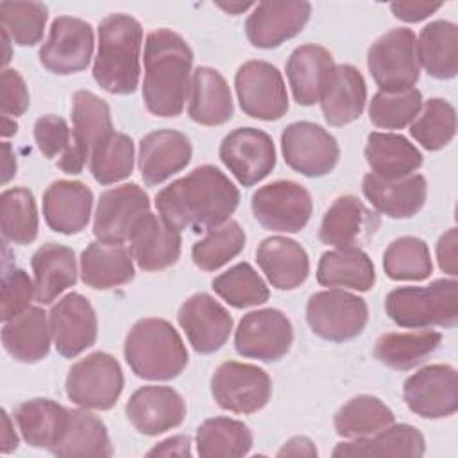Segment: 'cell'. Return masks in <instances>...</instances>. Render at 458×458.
I'll list each match as a JSON object with an SVG mask.
<instances>
[{
	"instance_id": "6da1fadb",
	"label": "cell",
	"mask_w": 458,
	"mask_h": 458,
	"mask_svg": "<svg viewBox=\"0 0 458 458\" xmlns=\"http://www.w3.org/2000/svg\"><path fill=\"white\" fill-rule=\"evenodd\" d=\"M238 188L213 165L193 168L156 195L159 216L175 231H209L236 211Z\"/></svg>"
},
{
	"instance_id": "7a4b0ae2",
	"label": "cell",
	"mask_w": 458,
	"mask_h": 458,
	"mask_svg": "<svg viewBox=\"0 0 458 458\" xmlns=\"http://www.w3.org/2000/svg\"><path fill=\"white\" fill-rule=\"evenodd\" d=\"M193 52L170 29H157L145 41L143 102L154 116L174 118L184 109L191 84Z\"/></svg>"
},
{
	"instance_id": "3957f363",
	"label": "cell",
	"mask_w": 458,
	"mask_h": 458,
	"mask_svg": "<svg viewBox=\"0 0 458 458\" xmlns=\"http://www.w3.org/2000/svg\"><path fill=\"white\" fill-rule=\"evenodd\" d=\"M143 29L129 14H109L98 25V50L93 79L113 95H131L140 82Z\"/></svg>"
},
{
	"instance_id": "277c9868",
	"label": "cell",
	"mask_w": 458,
	"mask_h": 458,
	"mask_svg": "<svg viewBox=\"0 0 458 458\" xmlns=\"http://www.w3.org/2000/svg\"><path fill=\"white\" fill-rule=\"evenodd\" d=\"M123 356L131 370L148 381L177 377L188 365L186 345L165 318H141L127 333Z\"/></svg>"
},
{
	"instance_id": "5b68a950",
	"label": "cell",
	"mask_w": 458,
	"mask_h": 458,
	"mask_svg": "<svg viewBox=\"0 0 458 458\" xmlns=\"http://www.w3.org/2000/svg\"><path fill=\"white\" fill-rule=\"evenodd\" d=\"M386 315L401 327H453L458 322V281L435 279L429 286H399L385 299Z\"/></svg>"
},
{
	"instance_id": "8992f818",
	"label": "cell",
	"mask_w": 458,
	"mask_h": 458,
	"mask_svg": "<svg viewBox=\"0 0 458 458\" xmlns=\"http://www.w3.org/2000/svg\"><path fill=\"white\" fill-rule=\"evenodd\" d=\"M367 66L379 91L413 88L420 75L415 32L397 27L379 36L369 48Z\"/></svg>"
},
{
	"instance_id": "52a82bcc",
	"label": "cell",
	"mask_w": 458,
	"mask_h": 458,
	"mask_svg": "<svg viewBox=\"0 0 458 458\" xmlns=\"http://www.w3.org/2000/svg\"><path fill=\"white\" fill-rule=\"evenodd\" d=\"M68 399L86 410H109L123 390L120 363L107 352H91L72 365L66 376Z\"/></svg>"
},
{
	"instance_id": "ba28073f",
	"label": "cell",
	"mask_w": 458,
	"mask_h": 458,
	"mask_svg": "<svg viewBox=\"0 0 458 458\" xmlns=\"http://www.w3.org/2000/svg\"><path fill=\"white\" fill-rule=\"evenodd\" d=\"M369 320L365 299L329 288L313 293L306 304V322L311 331L329 342H345L358 336Z\"/></svg>"
},
{
	"instance_id": "9c48e42d",
	"label": "cell",
	"mask_w": 458,
	"mask_h": 458,
	"mask_svg": "<svg viewBox=\"0 0 458 458\" xmlns=\"http://www.w3.org/2000/svg\"><path fill=\"white\" fill-rule=\"evenodd\" d=\"M211 394L222 410L250 415L265 408L270 401L272 381L256 365L224 361L211 376Z\"/></svg>"
},
{
	"instance_id": "30bf717a",
	"label": "cell",
	"mask_w": 458,
	"mask_h": 458,
	"mask_svg": "<svg viewBox=\"0 0 458 458\" xmlns=\"http://www.w3.org/2000/svg\"><path fill=\"white\" fill-rule=\"evenodd\" d=\"M254 218L268 231L299 233L313 213L310 191L293 181H274L252 193Z\"/></svg>"
},
{
	"instance_id": "8fae6325",
	"label": "cell",
	"mask_w": 458,
	"mask_h": 458,
	"mask_svg": "<svg viewBox=\"0 0 458 458\" xmlns=\"http://www.w3.org/2000/svg\"><path fill=\"white\" fill-rule=\"evenodd\" d=\"M72 145L57 159L64 174H81L95 145L113 132L111 109L106 100L88 89H79L72 98Z\"/></svg>"
},
{
	"instance_id": "7c38bea8",
	"label": "cell",
	"mask_w": 458,
	"mask_h": 458,
	"mask_svg": "<svg viewBox=\"0 0 458 458\" xmlns=\"http://www.w3.org/2000/svg\"><path fill=\"white\" fill-rule=\"evenodd\" d=\"M240 107L245 114L272 122L288 111V93L281 72L267 61H247L234 75Z\"/></svg>"
},
{
	"instance_id": "4fadbf2b",
	"label": "cell",
	"mask_w": 458,
	"mask_h": 458,
	"mask_svg": "<svg viewBox=\"0 0 458 458\" xmlns=\"http://www.w3.org/2000/svg\"><path fill=\"white\" fill-rule=\"evenodd\" d=\"M281 152L286 165L306 177L329 174L340 157L335 136L313 122L286 125L281 132Z\"/></svg>"
},
{
	"instance_id": "5bb4252c",
	"label": "cell",
	"mask_w": 458,
	"mask_h": 458,
	"mask_svg": "<svg viewBox=\"0 0 458 458\" xmlns=\"http://www.w3.org/2000/svg\"><path fill=\"white\" fill-rule=\"evenodd\" d=\"M293 327L290 318L274 308H263L243 315L234 331V349L240 356L277 361L292 347Z\"/></svg>"
},
{
	"instance_id": "9a60e30c",
	"label": "cell",
	"mask_w": 458,
	"mask_h": 458,
	"mask_svg": "<svg viewBox=\"0 0 458 458\" xmlns=\"http://www.w3.org/2000/svg\"><path fill=\"white\" fill-rule=\"evenodd\" d=\"M218 156L236 181L249 188L263 181L276 166L272 138L254 127H238L229 132L218 148Z\"/></svg>"
},
{
	"instance_id": "2e32d148",
	"label": "cell",
	"mask_w": 458,
	"mask_h": 458,
	"mask_svg": "<svg viewBox=\"0 0 458 458\" xmlns=\"http://www.w3.org/2000/svg\"><path fill=\"white\" fill-rule=\"evenodd\" d=\"M91 54L93 27L81 18L57 16L39 48V63L55 75H70L86 70Z\"/></svg>"
},
{
	"instance_id": "e0dca14e",
	"label": "cell",
	"mask_w": 458,
	"mask_h": 458,
	"mask_svg": "<svg viewBox=\"0 0 458 458\" xmlns=\"http://www.w3.org/2000/svg\"><path fill=\"white\" fill-rule=\"evenodd\" d=\"M406 406L422 419L451 417L458 410L456 370L445 363L422 367L403 386Z\"/></svg>"
},
{
	"instance_id": "ac0fdd59",
	"label": "cell",
	"mask_w": 458,
	"mask_h": 458,
	"mask_svg": "<svg viewBox=\"0 0 458 458\" xmlns=\"http://www.w3.org/2000/svg\"><path fill=\"white\" fill-rule=\"evenodd\" d=\"M148 211V195L136 182L106 190L97 204L93 234L100 242L123 243L131 238L136 222Z\"/></svg>"
},
{
	"instance_id": "d6986e66",
	"label": "cell",
	"mask_w": 458,
	"mask_h": 458,
	"mask_svg": "<svg viewBox=\"0 0 458 458\" xmlns=\"http://www.w3.org/2000/svg\"><path fill=\"white\" fill-rule=\"evenodd\" d=\"M311 14L306 0H272L254 4L245 21V34L256 48H276L286 39L295 38Z\"/></svg>"
},
{
	"instance_id": "ffe728a7",
	"label": "cell",
	"mask_w": 458,
	"mask_h": 458,
	"mask_svg": "<svg viewBox=\"0 0 458 458\" xmlns=\"http://www.w3.org/2000/svg\"><path fill=\"white\" fill-rule=\"evenodd\" d=\"M48 320L55 351L64 358L79 356L97 340V313L81 293L72 292L59 299L52 306Z\"/></svg>"
},
{
	"instance_id": "44dd1931",
	"label": "cell",
	"mask_w": 458,
	"mask_h": 458,
	"mask_svg": "<svg viewBox=\"0 0 458 458\" xmlns=\"http://www.w3.org/2000/svg\"><path fill=\"white\" fill-rule=\"evenodd\" d=\"M177 320L193 351L200 354L218 351L233 331L231 313L209 293L188 297L179 308Z\"/></svg>"
},
{
	"instance_id": "7402d4cb",
	"label": "cell",
	"mask_w": 458,
	"mask_h": 458,
	"mask_svg": "<svg viewBox=\"0 0 458 458\" xmlns=\"http://www.w3.org/2000/svg\"><path fill=\"white\" fill-rule=\"evenodd\" d=\"M125 415L136 431L156 437L184 420L186 403L172 386L147 385L129 397Z\"/></svg>"
},
{
	"instance_id": "603a6c76",
	"label": "cell",
	"mask_w": 458,
	"mask_h": 458,
	"mask_svg": "<svg viewBox=\"0 0 458 458\" xmlns=\"http://www.w3.org/2000/svg\"><path fill=\"white\" fill-rule=\"evenodd\" d=\"M191 159V143L186 134L174 129L148 132L140 141L138 166L141 179L156 186L181 172Z\"/></svg>"
},
{
	"instance_id": "cb8c5ba5",
	"label": "cell",
	"mask_w": 458,
	"mask_h": 458,
	"mask_svg": "<svg viewBox=\"0 0 458 458\" xmlns=\"http://www.w3.org/2000/svg\"><path fill=\"white\" fill-rule=\"evenodd\" d=\"M131 256L145 272L172 267L181 256V234L161 216L145 213L131 233Z\"/></svg>"
},
{
	"instance_id": "d4e9b609",
	"label": "cell",
	"mask_w": 458,
	"mask_h": 458,
	"mask_svg": "<svg viewBox=\"0 0 458 458\" xmlns=\"http://www.w3.org/2000/svg\"><path fill=\"white\" fill-rule=\"evenodd\" d=\"M93 208V191L79 181H54L43 193L47 225L61 234H77L86 229Z\"/></svg>"
},
{
	"instance_id": "484cf974",
	"label": "cell",
	"mask_w": 458,
	"mask_h": 458,
	"mask_svg": "<svg viewBox=\"0 0 458 458\" xmlns=\"http://www.w3.org/2000/svg\"><path fill=\"white\" fill-rule=\"evenodd\" d=\"M361 191L376 211L390 218H410L422 209L428 184L420 174L401 179H381L374 174H367L361 182Z\"/></svg>"
},
{
	"instance_id": "4316f807",
	"label": "cell",
	"mask_w": 458,
	"mask_h": 458,
	"mask_svg": "<svg viewBox=\"0 0 458 458\" xmlns=\"http://www.w3.org/2000/svg\"><path fill=\"white\" fill-rule=\"evenodd\" d=\"M318 102L326 122L333 127L358 120L367 102V84L360 70L352 64H335Z\"/></svg>"
},
{
	"instance_id": "83f0119b",
	"label": "cell",
	"mask_w": 458,
	"mask_h": 458,
	"mask_svg": "<svg viewBox=\"0 0 458 458\" xmlns=\"http://www.w3.org/2000/svg\"><path fill=\"white\" fill-rule=\"evenodd\" d=\"M256 261L268 283L277 290L301 286L310 274L308 252L286 236H268L256 249Z\"/></svg>"
},
{
	"instance_id": "f1b7e54d",
	"label": "cell",
	"mask_w": 458,
	"mask_h": 458,
	"mask_svg": "<svg viewBox=\"0 0 458 458\" xmlns=\"http://www.w3.org/2000/svg\"><path fill=\"white\" fill-rule=\"evenodd\" d=\"M377 224L374 213H370L358 197L342 195L326 211L318 229V240L335 249L354 247V243L372 234Z\"/></svg>"
},
{
	"instance_id": "f546056e",
	"label": "cell",
	"mask_w": 458,
	"mask_h": 458,
	"mask_svg": "<svg viewBox=\"0 0 458 458\" xmlns=\"http://www.w3.org/2000/svg\"><path fill=\"white\" fill-rule=\"evenodd\" d=\"M333 68L335 61L327 48L320 45L297 47L286 61V77L293 100L299 106L317 104Z\"/></svg>"
},
{
	"instance_id": "4dcf8cb0",
	"label": "cell",
	"mask_w": 458,
	"mask_h": 458,
	"mask_svg": "<svg viewBox=\"0 0 458 458\" xmlns=\"http://www.w3.org/2000/svg\"><path fill=\"white\" fill-rule=\"evenodd\" d=\"M233 97L222 73L209 66H199L191 73L188 93V114L200 125H222L233 116Z\"/></svg>"
},
{
	"instance_id": "1f68e13d",
	"label": "cell",
	"mask_w": 458,
	"mask_h": 458,
	"mask_svg": "<svg viewBox=\"0 0 458 458\" xmlns=\"http://www.w3.org/2000/svg\"><path fill=\"white\" fill-rule=\"evenodd\" d=\"M52 342V329L47 313L29 306L18 317L4 322L2 344L9 356L21 363H36L47 358Z\"/></svg>"
},
{
	"instance_id": "d6a6232c",
	"label": "cell",
	"mask_w": 458,
	"mask_h": 458,
	"mask_svg": "<svg viewBox=\"0 0 458 458\" xmlns=\"http://www.w3.org/2000/svg\"><path fill=\"white\" fill-rule=\"evenodd\" d=\"M55 456H111L113 445L106 424L86 408H68L63 429L48 449Z\"/></svg>"
},
{
	"instance_id": "836d02e7",
	"label": "cell",
	"mask_w": 458,
	"mask_h": 458,
	"mask_svg": "<svg viewBox=\"0 0 458 458\" xmlns=\"http://www.w3.org/2000/svg\"><path fill=\"white\" fill-rule=\"evenodd\" d=\"M131 252L122 243L93 242L81 254V279L95 290H109L132 281Z\"/></svg>"
},
{
	"instance_id": "e575fe53",
	"label": "cell",
	"mask_w": 458,
	"mask_h": 458,
	"mask_svg": "<svg viewBox=\"0 0 458 458\" xmlns=\"http://www.w3.org/2000/svg\"><path fill=\"white\" fill-rule=\"evenodd\" d=\"M34 272L36 301L39 304H52L64 290L77 281V261L70 247L59 243L41 245L30 259Z\"/></svg>"
},
{
	"instance_id": "d590c367",
	"label": "cell",
	"mask_w": 458,
	"mask_h": 458,
	"mask_svg": "<svg viewBox=\"0 0 458 458\" xmlns=\"http://www.w3.org/2000/svg\"><path fill=\"white\" fill-rule=\"evenodd\" d=\"M426 451L422 433L410 424H390L388 428L365 437L340 442L333 449L335 458L345 456H410L419 458Z\"/></svg>"
},
{
	"instance_id": "8d00e7d4",
	"label": "cell",
	"mask_w": 458,
	"mask_h": 458,
	"mask_svg": "<svg viewBox=\"0 0 458 458\" xmlns=\"http://www.w3.org/2000/svg\"><path fill=\"white\" fill-rule=\"evenodd\" d=\"M365 159L370 174L381 179H401L411 175L422 165V154L403 134L370 132L365 145Z\"/></svg>"
},
{
	"instance_id": "74e56055",
	"label": "cell",
	"mask_w": 458,
	"mask_h": 458,
	"mask_svg": "<svg viewBox=\"0 0 458 458\" xmlns=\"http://www.w3.org/2000/svg\"><path fill=\"white\" fill-rule=\"evenodd\" d=\"M317 281L327 288H351L367 292L376 281L372 259L360 247H342L322 254Z\"/></svg>"
},
{
	"instance_id": "f35d334b",
	"label": "cell",
	"mask_w": 458,
	"mask_h": 458,
	"mask_svg": "<svg viewBox=\"0 0 458 458\" xmlns=\"http://www.w3.org/2000/svg\"><path fill=\"white\" fill-rule=\"evenodd\" d=\"M419 64L428 75L447 81L458 73V27L447 20L428 23L417 41Z\"/></svg>"
},
{
	"instance_id": "ab89813d",
	"label": "cell",
	"mask_w": 458,
	"mask_h": 458,
	"mask_svg": "<svg viewBox=\"0 0 458 458\" xmlns=\"http://www.w3.org/2000/svg\"><path fill=\"white\" fill-rule=\"evenodd\" d=\"M442 342V335L431 329L408 333H385L376 340L374 356L395 370H410L422 363Z\"/></svg>"
},
{
	"instance_id": "60d3db41",
	"label": "cell",
	"mask_w": 458,
	"mask_h": 458,
	"mask_svg": "<svg viewBox=\"0 0 458 458\" xmlns=\"http://www.w3.org/2000/svg\"><path fill=\"white\" fill-rule=\"evenodd\" d=\"M195 444L202 458H240L249 454L252 433L242 420L213 417L197 428Z\"/></svg>"
},
{
	"instance_id": "b9f144b4",
	"label": "cell",
	"mask_w": 458,
	"mask_h": 458,
	"mask_svg": "<svg viewBox=\"0 0 458 458\" xmlns=\"http://www.w3.org/2000/svg\"><path fill=\"white\" fill-rule=\"evenodd\" d=\"M68 408L52 399H29L14 408V420L23 440L32 447L50 449L63 429Z\"/></svg>"
},
{
	"instance_id": "7bdbcfd3",
	"label": "cell",
	"mask_w": 458,
	"mask_h": 458,
	"mask_svg": "<svg viewBox=\"0 0 458 458\" xmlns=\"http://www.w3.org/2000/svg\"><path fill=\"white\" fill-rule=\"evenodd\" d=\"M394 411L374 395H356L349 399L335 415V429L344 438H365L390 424Z\"/></svg>"
},
{
	"instance_id": "ee69618b",
	"label": "cell",
	"mask_w": 458,
	"mask_h": 458,
	"mask_svg": "<svg viewBox=\"0 0 458 458\" xmlns=\"http://www.w3.org/2000/svg\"><path fill=\"white\" fill-rule=\"evenodd\" d=\"M38 209L30 190L9 188L0 195V229L5 242L32 243L38 236Z\"/></svg>"
},
{
	"instance_id": "f6af8a7d",
	"label": "cell",
	"mask_w": 458,
	"mask_h": 458,
	"mask_svg": "<svg viewBox=\"0 0 458 458\" xmlns=\"http://www.w3.org/2000/svg\"><path fill=\"white\" fill-rule=\"evenodd\" d=\"M132 166L134 143L123 132H109L95 145L89 156V172L100 184H113L129 177Z\"/></svg>"
},
{
	"instance_id": "bcb514c9",
	"label": "cell",
	"mask_w": 458,
	"mask_h": 458,
	"mask_svg": "<svg viewBox=\"0 0 458 458\" xmlns=\"http://www.w3.org/2000/svg\"><path fill=\"white\" fill-rule=\"evenodd\" d=\"M385 274L394 281H424L431 276L429 247L415 236L394 240L383 254Z\"/></svg>"
},
{
	"instance_id": "7dc6e473",
	"label": "cell",
	"mask_w": 458,
	"mask_h": 458,
	"mask_svg": "<svg viewBox=\"0 0 458 458\" xmlns=\"http://www.w3.org/2000/svg\"><path fill=\"white\" fill-rule=\"evenodd\" d=\"M245 247V231L234 220H227L199 240L191 247L193 263L204 270L213 272L236 258Z\"/></svg>"
},
{
	"instance_id": "c3c4849f",
	"label": "cell",
	"mask_w": 458,
	"mask_h": 458,
	"mask_svg": "<svg viewBox=\"0 0 458 458\" xmlns=\"http://www.w3.org/2000/svg\"><path fill=\"white\" fill-rule=\"evenodd\" d=\"M211 288L233 308H250L268 301L270 290L261 276L249 265L238 263L216 276Z\"/></svg>"
},
{
	"instance_id": "681fc988",
	"label": "cell",
	"mask_w": 458,
	"mask_h": 458,
	"mask_svg": "<svg viewBox=\"0 0 458 458\" xmlns=\"http://www.w3.org/2000/svg\"><path fill=\"white\" fill-rule=\"evenodd\" d=\"M410 134L426 150H440L456 134V111L444 98H429L410 123Z\"/></svg>"
},
{
	"instance_id": "f907efd6",
	"label": "cell",
	"mask_w": 458,
	"mask_h": 458,
	"mask_svg": "<svg viewBox=\"0 0 458 458\" xmlns=\"http://www.w3.org/2000/svg\"><path fill=\"white\" fill-rule=\"evenodd\" d=\"M422 107V93L417 88L377 91L369 104V118L379 129H403L410 125Z\"/></svg>"
},
{
	"instance_id": "816d5d0a",
	"label": "cell",
	"mask_w": 458,
	"mask_h": 458,
	"mask_svg": "<svg viewBox=\"0 0 458 458\" xmlns=\"http://www.w3.org/2000/svg\"><path fill=\"white\" fill-rule=\"evenodd\" d=\"M48 9L41 2H2V30L20 47H32L41 41Z\"/></svg>"
},
{
	"instance_id": "f5cc1de1",
	"label": "cell",
	"mask_w": 458,
	"mask_h": 458,
	"mask_svg": "<svg viewBox=\"0 0 458 458\" xmlns=\"http://www.w3.org/2000/svg\"><path fill=\"white\" fill-rule=\"evenodd\" d=\"M32 299H36V288L29 274L23 268H16V267L7 268L4 265L0 318L7 322L18 317L30 306Z\"/></svg>"
},
{
	"instance_id": "db71d44e",
	"label": "cell",
	"mask_w": 458,
	"mask_h": 458,
	"mask_svg": "<svg viewBox=\"0 0 458 458\" xmlns=\"http://www.w3.org/2000/svg\"><path fill=\"white\" fill-rule=\"evenodd\" d=\"M34 140L39 152L48 157H61L72 145V132L64 118L43 114L34 123Z\"/></svg>"
},
{
	"instance_id": "11a10c76",
	"label": "cell",
	"mask_w": 458,
	"mask_h": 458,
	"mask_svg": "<svg viewBox=\"0 0 458 458\" xmlns=\"http://www.w3.org/2000/svg\"><path fill=\"white\" fill-rule=\"evenodd\" d=\"M0 95H2V114L4 116H21L29 107V89L23 77L13 70L5 68L0 79Z\"/></svg>"
},
{
	"instance_id": "9f6ffc18",
	"label": "cell",
	"mask_w": 458,
	"mask_h": 458,
	"mask_svg": "<svg viewBox=\"0 0 458 458\" xmlns=\"http://www.w3.org/2000/svg\"><path fill=\"white\" fill-rule=\"evenodd\" d=\"M444 4L442 2H415V0H401V2H392L390 9L395 18L408 21V23H417L437 13Z\"/></svg>"
},
{
	"instance_id": "6f0895ef",
	"label": "cell",
	"mask_w": 458,
	"mask_h": 458,
	"mask_svg": "<svg viewBox=\"0 0 458 458\" xmlns=\"http://www.w3.org/2000/svg\"><path fill=\"white\" fill-rule=\"evenodd\" d=\"M456 247H458V231H456V227H451L437 242V261H438V267L453 277L458 276Z\"/></svg>"
},
{
	"instance_id": "680465c9",
	"label": "cell",
	"mask_w": 458,
	"mask_h": 458,
	"mask_svg": "<svg viewBox=\"0 0 458 458\" xmlns=\"http://www.w3.org/2000/svg\"><path fill=\"white\" fill-rule=\"evenodd\" d=\"M147 456H191V438L188 435H174L156 444Z\"/></svg>"
},
{
	"instance_id": "91938a15",
	"label": "cell",
	"mask_w": 458,
	"mask_h": 458,
	"mask_svg": "<svg viewBox=\"0 0 458 458\" xmlns=\"http://www.w3.org/2000/svg\"><path fill=\"white\" fill-rule=\"evenodd\" d=\"M318 454L315 444L308 437H292L283 444V447L277 451L279 458L284 456H304V458H315Z\"/></svg>"
},
{
	"instance_id": "94428289",
	"label": "cell",
	"mask_w": 458,
	"mask_h": 458,
	"mask_svg": "<svg viewBox=\"0 0 458 458\" xmlns=\"http://www.w3.org/2000/svg\"><path fill=\"white\" fill-rule=\"evenodd\" d=\"M18 447V437L14 433V428H13V422H11V417L7 415L5 410H2V444H0V449L4 454L14 451Z\"/></svg>"
},
{
	"instance_id": "6125c7cd",
	"label": "cell",
	"mask_w": 458,
	"mask_h": 458,
	"mask_svg": "<svg viewBox=\"0 0 458 458\" xmlns=\"http://www.w3.org/2000/svg\"><path fill=\"white\" fill-rule=\"evenodd\" d=\"M2 152H4V163H2V182H9L11 177L16 175V159L13 154V148L7 141L2 143Z\"/></svg>"
},
{
	"instance_id": "be15d7a7",
	"label": "cell",
	"mask_w": 458,
	"mask_h": 458,
	"mask_svg": "<svg viewBox=\"0 0 458 458\" xmlns=\"http://www.w3.org/2000/svg\"><path fill=\"white\" fill-rule=\"evenodd\" d=\"M16 131H18L16 122L11 120L9 116H4V114H2V136H4V138L13 136V134H16Z\"/></svg>"
},
{
	"instance_id": "e7e4bbea",
	"label": "cell",
	"mask_w": 458,
	"mask_h": 458,
	"mask_svg": "<svg viewBox=\"0 0 458 458\" xmlns=\"http://www.w3.org/2000/svg\"><path fill=\"white\" fill-rule=\"evenodd\" d=\"M218 7H222L224 11H227V13H231V14H240L242 11H245V9H249V7H252L254 4H250V2H247V4H216Z\"/></svg>"
}]
</instances>
